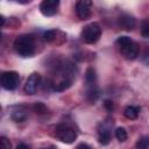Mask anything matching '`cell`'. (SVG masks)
I'll list each match as a JSON object with an SVG mask.
<instances>
[{
    "label": "cell",
    "instance_id": "obj_9",
    "mask_svg": "<svg viewBox=\"0 0 149 149\" xmlns=\"http://www.w3.org/2000/svg\"><path fill=\"white\" fill-rule=\"evenodd\" d=\"M135 19L128 14H123L121 15L120 20H119V24L121 26V28L126 29V30H132L135 27Z\"/></svg>",
    "mask_w": 149,
    "mask_h": 149
},
{
    "label": "cell",
    "instance_id": "obj_21",
    "mask_svg": "<svg viewBox=\"0 0 149 149\" xmlns=\"http://www.w3.org/2000/svg\"><path fill=\"white\" fill-rule=\"evenodd\" d=\"M142 62H143L146 65L149 66V50H146V52L143 54V56H142Z\"/></svg>",
    "mask_w": 149,
    "mask_h": 149
},
{
    "label": "cell",
    "instance_id": "obj_22",
    "mask_svg": "<svg viewBox=\"0 0 149 149\" xmlns=\"http://www.w3.org/2000/svg\"><path fill=\"white\" fill-rule=\"evenodd\" d=\"M105 107H106L108 111H112V109H113V104H112L109 100H106V101H105Z\"/></svg>",
    "mask_w": 149,
    "mask_h": 149
},
{
    "label": "cell",
    "instance_id": "obj_6",
    "mask_svg": "<svg viewBox=\"0 0 149 149\" xmlns=\"http://www.w3.org/2000/svg\"><path fill=\"white\" fill-rule=\"evenodd\" d=\"M92 12V1L90 0H80L76 5V13L79 19L86 20L90 17Z\"/></svg>",
    "mask_w": 149,
    "mask_h": 149
},
{
    "label": "cell",
    "instance_id": "obj_18",
    "mask_svg": "<svg viewBox=\"0 0 149 149\" xmlns=\"http://www.w3.org/2000/svg\"><path fill=\"white\" fill-rule=\"evenodd\" d=\"M98 95H99V91H98L97 88H94V87H92V88H90V90L87 91V98H88L91 101H94V100L98 98Z\"/></svg>",
    "mask_w": 149,
    "mask_h": 149
},
{
    "label": "cell",
    "instance_id": "obj_20",
    "mask_svg": "<svg viewBox=\"0 0 149 149\" xmlns=\"http://www.w3.org/2000/svg\"><path fill=\"white\" fill-rule=\"evenodd\" d=\"M55 36H56V31L55 30H48V31L44 33V40L47 42H51L55 38Z\"/></svg>",
    "mask_w": 149,
    "mask_h": 149
},
{
    "label": "cell",
    "instance_id": "obj_10",
    "mask_svg": "<svg viewBox=\"0 0 149 149\" xmlns=\"http://www.w3.org/2000/svg\"><path fill=\"white\" fill-rule=\"evenodd\" d=\"M111 141V133L108 130V128L106 127H102L100 130H99V142L102 144V146H106Z\"/></svg>",
    "mask_w": 149,
    "mask_h": 149
},
{
    "label": "cell",
    "instance_id": "obj_23",
    "mask_svg": "<svg viewBox=\"0 0 149 149\" xmlns=\"http://www.w3.org/2000/svg\"><path fill=\"white\" fill-rule=\"evenodd\" d=\"M77 149H90V147H88L87 144H85V143H80V144L77 147Z\"/></svg>",
    "mask_w": 149,
    "mask_h": 149
},
{
    "label": "cell",
    "instance_id": "obj_7",
    "mask_svg": "<svg viewBox=\"0 0 149 149\" xmlns=\"http://www.w3.org/2000/svg\"><path fill=\"white\" fill-rule=\"evenodd\" d=\"M59 6L58 0H44L40 5V10L44 16H52L57 13Z\"/></svg>",
    "mask_w": 149,
    "mask_h": 149
},
{
    "label": "cell",
    "instance_id": "obj_19",
    "mask_svg": "<svg viewBox=\"0 0 149 149\" xmlns=\"http://www.w3.org/2000/svg\"><path fill=\"white\" fill-rule=\"evenodd\" d=\"M0 149H12V144H10L9 140L5 136H2L0 139Z\"/></svg>",
    "mask_w": 149,
    "mask_h": 149
},
{
    "label": "cell",
    "instance_id": "obj_8",
    "mask_svg": "<svg viewBox=\"0 0 149 149\" xmlns=\"http://www.w3.org/2000/svg\"><path fill=\"white\" fill-rule=\"evenodd\" d=\"M41 83V76L38 73H31L27 81H26V85H24V92L27 94H34L36 91H37V87Z\"/></svg>",
    "mask_w": 149,
    "mask_h": 149
},
{
    "label": "cell",
    "instance_id": "obj_5",
    "mask_svg": "<svg viewBox=\"0 0 149 149\" xmlns=\"http://www.w3.org/2000/svg\"><path fill=\"white\" fill-rule=\"evenodd\" d=\"M56 136L64 143H72L77 139V133L68 125H58L56 128Z\"/></svg>",
    "mask_w": 149,
    "mask_h": 149
},
{
    "label": "cell",
    "instance_id": "obj_2",
    "mask_svg": "<svg viewBox=\"0 0 149 149\" xmlns=\"http://www.w3.org/2000/svg\"><path fill=\"white\" fill-rule=\"evenodd\" d=\"M116 45L120 49V52L126 59L133 61L139 56V47L137 44L130 40L128 36H120L116 40Z\"/></svg>",
    "mask_w": 149,
    "mask_h": 149
},
{
    "label": "cell",
    "instance_id": "obj_12",
    "mask_svg": "<svg viewBox=\"0 0 149 149\" xmlns=\"http://www.w3.org/2000/svg\"><path fill=\"white\" fill-rule=\"evenodd\" d=\"M136 149H149V136H142L136 142Z\"/></svg>",
    "mask_w": 149,
    "mask_h": 149
},
{
    "label": "cell",
    "instance_id": "obj_16",
    "mask_svg": "<svg viewBox=\"0 0 149 149\" xmlns=\"http://www.w3.org/2000/svg\"><path fill=\"white\" fill-rule=\"evenodd\" d=\"M115 137L120 142H125L127 140V132H126V129L125 128H121V127L116 128V130H115Z\"/></svg>",
    "mask_w": 149,
    "mask_h": 149
},
{
    "label": "cell",
    "instance_id": "obj_17",
    "mask_svg": "<svg viewBox=\"0 0 149 149\" xmlns=\"http://www.w3.org/2000/svg\"><path fill=\"white\" fill-rule=\"evenodd\" d=\"M141 35L144 38H149V20H143L141 23Z\"/></svg>",
    "mask_w": 149,
    "mask_h": 149
},
{
    "label": "cell",
    "instance_id": "obj_11",
    "mask_svg": "<svg viewBox=\"0 0 149 149\" xmlns=\"http://www.w3.org/2000/svg\"><path fill=\"white\" fill-rule=\"evenodd\" d=\"M139 113H140V107H136V106H128L125 109V116L129 120L136 119L139 116Z\"/></svg>",
    "mask_w": 149,
    "mask_h": 149
},
{
    "label": "cell",
    "instance_id": "obj_4",
    "mask_svg": "<svg viewBox=\"0 0 149 149\" xmlns=\"http://www.w3.org/2000/svg\"><path fill=\"white\" fill-rule=\"evenodd\" d=\"M0 83H1V86L5 90L13 91L20 84V76L15 71H6V72H3L1 74Z\"/></svg>",
    "mask_w": 149,
    "mask_h": 149
},
{
    "label": "cell",
    "instance_id": "obj_3",
    "mask_svg": "<svg viewBox=\"0 0 149 149\" xmlns=\"http://www.w3.org/2000/svg\"><path fill=\"white\" fill-rule=\"evenodd\" d=\"M100 36H101V27L95 22L85 26L84 29L81 30V40L87 44L95 43L100 38Z\"/></svg>",
    "mask_w": 149,
    "mask_h": 149
},
{
    "label": "cell",
    "instance_id": "obj_25",
    "mask_svg": "<svg viewBox=\"0 0 149 149\" xmlns=\"http://www.w3.org/2000/svg\"><path fill=\"white\" fill-rule=\"evenodd\" d=\"M0 19H1V26L3 27V24H5V17L1 15V17H0Z\"/></svg>",
    "mask_w": 149,
    "mask_h": 149
},
{
    "label": "cell",
    "instance_id": "obj_14",
    "mask_svg": "<svg viewBox=\"0 0 149 149\" xmlns=\"http://www.w3.org/2000/svg\"><path fill=\"white\" fill-rule=\"evenodd\" d=\"M12 119L14 121H16V122H22V121H24L27 119V114L23 111H15L12 114Z\"/></svg>",
    "mask_w": 149,
    "mask_h": 149
},
{
    "label": "cell",
    "instance_id": "obj_15",
    "mask_svg": "<svg viewBox=\"0 0 149 149\" xmlns=\"http://www.w3.org/2000/svg\"><path fill=\"white\" fill-rule=\"evenodd\" d=\"M70 86H71V80H62L54 86V90L55 91H64V90L69 88Z\"/></svg>",
    "mask_w": 149,
    "mask_h": 149
},
{
    "label": "cell",
    "instance_id": "obj_1",
    "mask_svg": "<svg viewBox=\"0 0 149 149\" xmlns=\"http://www.w3.org/2000/svg\"><path fill=\"white\" fill-rule=\"evenodd\" d=\"M14 50L21 57H30L35 52V41L31 35H20L14 41Z\"/></svg>",
    "mask_w": 149,
    "mask_h": 149
},
{
    "label": "cell",
    "instance_id": "obj_24",
    "mask_svg": "<svg viewBox=\"0 0 149 149\" xmlns=\"http://www.w3.org/2000/svg\"><path fill=\"white\" fill-rule=\"evenodd\" d=\"M16 149H28V147L24 144V143H21V144H19L17 146V148Z\"/></svg>",
    "mask_w": 149,
    "mask_h": 149
},
{
    "label": "cell",
    "instance_id": "obj_13",
    "mask_svg": "<svg viewBox=\"0 0 149 149\" xmlns=\"http://www.w3.org/2000/svg\"><path fill=\"white\" fill-rule=\"evenodd\" d=\"M85 78H86V81H87V84H90V85H93V84L95 83V79H97V76H95V71H94L92 68H88V69H87V71H86V76H85Z\"/></svg>",
    "mask_w": 149,
    "mask_h": 149
}]
</instances>
